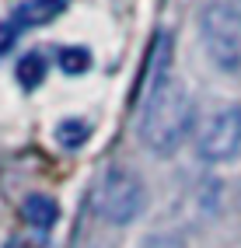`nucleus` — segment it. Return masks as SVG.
<instances>
[{"label":"nucleus","mask_w":241,"mask_h":248,"mask_svg":"<svg viewBox=\"0 0 241 248\" xmlns=\"http://www.w3.org/2000/svg\"><path fill=\"white\" fill-rule=\"evenodd\" d=\"M192 123H196V105H192V94L185 91L182 80H165L140 112V140L151 154L168 157L189 140Z\"/></svg>","instance_id":"nucleus-1"},{"label":"nucleus","mask_w":241,"mask_h":248,"mask_svg":"<svg viewBox=\"0 0 241 248\" xmlns=\"http://www.w3.org/2000/svg\"><path fill=\"white\" fill-rule=\"evenodd\" d=\"M199 35L206 46L213 67L220 70H241V7L231 0H213L199 14Z\"/></svg>","instance_id":"nucleus-2"},{"label":"nucleus","mask_w":241,"mask_h":248,"mask_svg":"<svg viewBox=\"0 0 241 248\" xmlns=\"http://www.w3.org/2000/svg\"><path fill=\"white\" fill-rule=\"evenodd\" d=\"M143 210V182L130 168H108L98 186V213L108 224H133Z\"/></svg>","instance_id":"nucleus-3"},{"label":"nucleus","mask_w":241,"mask_h":248,"mask_svg":"<svg viewBox=\"0 0 241 248\" xmlns=\"http://www.w3.org/2000/svg\"><path fill=\"white\" fill-rule=\"evenodd\" d=\"M196 151L203 161H231L241 151V105L213 112L196 137Z\"/></svg>","instance_id":"nucleus-4"},{"label":"nucleus","mask_w":241,"mask_h":248,"mask_svg":"<svg viewBox=\"0 0 241 248\" xmlns=\"http://www.w3.org/2000/svg\"><path fill=\"white\" fill-rule=\"evenodd\" d=\"M168 67H171V31H157L154 35V46H151V60H147V74H143V88H140V102L165 84L168 77Z\"/></svg>","instance_id":"nucleus-5"},{"label":"nucleus","mask_w":241,"mask_h":248,"mask_svg":"<svg viewBox=\"0 0 241 248\" xmlns=\"http://www.w3.org/2000/svg\"><path fill=\"white\" fill-rule=\"evenodd\" d=\"M21 213H25V220L35 227V231H49V227H56V220H60V203L53 200V196L31 192L28 200L21 203Z\"/></svg>","instance_id":"nucleus-6"},{"label":"nucleus","mask_w":241,"mask_h":248,"mask_svg":"<svg viewBox=\"0 0 241 248\" xmlns=\"http://www.w3.org/2000/svg\"><path fill=\"white\" fill-rule=\"evenodd\" d=\"M63 7H67V0H28V4L11 18V25H14V28H21V25H25V28H35V25L53 21Z\"/></svg>","instance_id":"nucleus-7"},{"label":"nucleus","mask_w":241,"mask_h":248,"mask_svg":"<svg viewBox=\"0 0 241 248\" xmlns=\"http://www.w3.org/2000/svg\"><path fill=\"white\" fill-rule=\"evenodd\" d=\"M45 67H49V60L42 56V49L25 53L21 63H18V80H21V88H39L42 77H45Z\"/></svg>","instance_id":"nucleus-8"},{"label":"nucleus","mask_w":241,"mask_h":248,"mask_svg":"<svg viewBox=\"0 0 241 248\" xmlns=\"http://www.w3.org/2000/svg\"><path fill=\"white\" fill-rule=\"evenodd\" d=\"M88 137H91V126H88V123H80V119H63V123L56 126V140H60L63 147H70V151L84 147Z\"/></svg>","instance_id":"nucleus-9"},{"label":"nucleus","mask_w":241,"mask_h":248,"mask_svg":"<svg viewBox=\"0 0 241 248\" xmlns=\"http://www.w3.org/2000/svg\"><path fill=\"white\" fill-rule=\"evenodd\" d=\"M56 63H60V70H63V74L77 77V74H84V70L91 67V53H88L84 46H67V49H60Z\"/></svg>","instance_id":"nucleus-10"},{"label":"nucleus","mask_w":241,"mask_h":248,"mask_svg":"<svg viewBox=\"0 0 241 248\" xmlns=\"http://www.w3.org/2000/svg\"><path fill=\"white\" fill-rule=\"evenodd\" d=\"M140 248H182L179 238H165V234H157V238H147Z\"/></svg>","instance_id":"nucleus-11"},{"label":"nucleus","mask_w":241,"mask_h":248,"mask_svg":"<svg viewBox=\"0 0 241 248\" xmlns=\"http://www.w3.org/2000/svg\"><path fill=\"white\" fill-rule=\"evenodd\" d=\"M14 31H18V28H14L11 21H7V25H0V53H4V49L14 42Z\"/></svg>","instance_id":"nucleus-12"},{"label":"nucleus","mask_w":241,"mask_h":248,"mask_svg":"<svg viewBox=\"0 0 241 248\" xmlns=\"http://www.w3.org/2000/svg\"><path fill=\"white\" fill-rule=\"evenodd\" d=\"M88 248H105V245H88Z\"/></svg>","instance_id":"nucleus-13"}]
</instances>
